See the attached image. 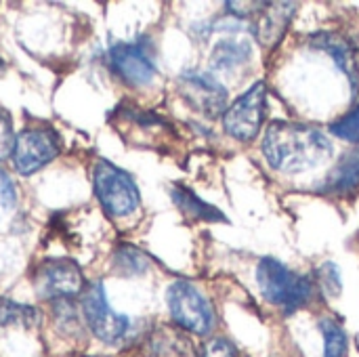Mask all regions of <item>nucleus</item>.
<instances>
[{"instance_id":"nucleus-24","label":"nucleus","mask_w":359,"mask_h":357,"mask_svg":"<svg viewBox=\"0 0 359 357\" xmlns=\"http://www.w3.org/2000/svg\"><path fill=\"white\" fill-rule=\"evenodd\" d=\"M200 357H238V351L227 339H212L204 345Z\"/></svg>"},{"instance_id":"nucleus-13","label":"nucleus","mask_w":359,"mask_h":357,"mask_svg":"<svg viewBox=\"0 0 359 357\" xmlns=\"http://www.w3.org/2000/svg\"><path fill=\"white\" fill-rule=\"evenodd\" d=\"M313 46L326 50V53L334 59V63L339 65V69L347 76V80H349V84H351V90L355 93L359 82V67L358 61H355V55H353V50H351V46H349L341 36H337V34H326V32L313 36Z\"/></svg>"},{"instance_id":"nucleus-8","label":"nucleus","mask_w":359,"mask_h":357,"mask_svg":"<svg viewBox=\"0 0 359 357\" xmlns=\"http://www.w3.org/2000/svg\"><path fill=\"white\" fill-rule=\"evenodd\" d=\"M61 151V139L50 126H29L23 128L11 154L13 166L19 175H34L50 164Z\"/></svg>"},{"instance_id":"nucleus-11","label":"nucleus","mask_w":359,"mask_h":357,"mask_svg":"<svg viewBox=\"0 0 359 357\" xmlns=\"http://www.w3.org/2000/svg\"><path fill=\"white\" fill-rule=\"evenodd\" d=\"M297 4L292 2H261V8L257 13L255 21V36L263 46H273L282 40L286 34L292 17H294Z\"/></svg>"},{"instance_id":"nucleus-2","label":"nucleus","mask_w":359,"mask_h":357,"mask_svg":"<svg viewBox=\"0 0 359 357\" xmlns=\"http://www.w3.org/2000/svg\"><path fill=\"white\" fill-rule=\"evenodd\" d=\"M257 284L267 303L282 309L286 316L307 307L316 295V286L307 276H301L273 257H263L257 265Z\"/></svg>"},{"instance_id":"nucleus-10","label":"nucleus","mask_w":359,"mask_h":357,"mask_svg":"<svg viewBox=\"0 0 359 357\" xmlns=\"http://www.w3.org/2000/svg\"><path fill=\"white\" fill-rule=\"evenodd\" d=\"M181 88L187 103L206 118H217L225 112L227 88L210 74L187 69L181 74Z\"/></svg>"},{"instance_id":"nucleus-23","label":"nucleus","mask_w":359,"mask_h":357,"mask_svg":"<svg viewBox=\"0 0 359 357\" xmlns=\"http://www.w3.org/2000/svg\"><path fill=\"white\" fill-rule=\"evenodd\" d=\"M17 206V187L11 177L0 168V219Z\"/></svg>"},{"instance_id":"nucleus-15","label":"nucleus","mask_w":359,"mask_h":357,"mask_svg":"<svg viewBox=\"0 0 359 357\" xmlns=\"http://www.w3.org/2000/svg\"><path fill=\"white\" fill-rule=\"evenodd\" d=\"M252 59V44L246 38H225L212 48V65L217 69L229 72Z\"/></svg>"},{"instance_id":"nucleus-9","label":"nucleus","mask_w":359,"mask_h":357,"mask_svg":"<svg viewBox=\"0 0 359 357\" xmlns=\"http://www.w3.org/2000/svg\"><path fill=\"white\" fill-rule=\"evenodd\" d=\"M32 284L40 299H48L53 303L78 297L84 288V274L72 259H46L36 265Z\"/></svg>"},{"instance_id":"nucleus-22","label":"nucleus","mask_w":359,"mask_h":357,"mask_svg":"<svg viewBox=\"0 0 359 357\" xmlns=\"http://www.w3.org/2000/svg\"><path fill=\"white\" fill-rule=\"evenodd\" d=\"M15 139H17V135H15L11 116L4 109H0V162L6 160L13 154Z\"/></svg>"},{"instance_id":"nucleus-3","label":"nucleus","mask_w":359,"mask_h":357,"mask_svg":"<svg viewBox=\"0 0 359 357\" xmlns=\"http://www.w3.org/2000/svg\"><path fill=\"white\" fill-rule=\"evenodd\" d=\"M93 187L99 204L109 217L124 219L141 204V194L133 177L107 160H97L93 166Z\"/></svg>"},{"instance_id":"nucleus-12","label":"nucleus","mask_w":359,"mask_h":357,"mask_svg":"<svg viewBox=\"0 0 359 357\" xmlns=\"http://www.w3.org/2000/svg\"><path fill=\"white\" fill-rule=\"evenodd\" d=\"M359 187V147L345 154L339 164L330 170V175L322 181L318 187V194L343 198L347 194H353Z\"/></svg>"},{"instance_id":"nucleus-17","label":"nucleus","mask_w":359,"mask_h":357,"mask_svg":"<svg viewBox=\"0 0 359 357\" xmlns=\"http://www.w3.org/2000/svg\"><path fill=\"white\" fill-rule=\"evenodd\" d=\"M149 269V259L143 250H139L133 244H122L114 252V271L124 278H137L143 276Z\"/></svg>"},{"instance_id":"nucleus-5","label":"nucleus","mask_w":359,"mask_h":357,"mask_svg":"<svg viewBox=\"0 0 359 357\" xmlns=\"http://www.w3.org/2000/svg\"><path fill=\"white\" fill-rule=\"evenodd\" d=\"M105 63L128 86H147L158 74L154 46L147 36L114 42L105 53Z\"/></svg>"},{"instance_id":"nucleus-6","label":"nucleus","mask_w":359,"mask_h":357,"mask_svg":"<svg viewBox=\"0 0 359 357\" xmlns=\"http://www.w3.org/2000/svg\"><path fill=\"white\" fill-rule=\"evenodd\" d=\"M82 316H84V322H86L88 330L93 332V337L105 345L122 343L130 335V328H133V320L128 316L111 309L101 280H95L84 290Z\"/></svg>"},{"instance_id":"nucleus-7","label":"nucleus","mask_w":359,"mask_h":357,"mask_svg":"<svg viewBox=\"0 0 359 357\" xmlns=\"http://www.w3.org/2000/svg\"><path fill=\"white\" fill-rule=\"evenodd\" d=\"M267 116V86L263 80L244 90L223 114V128L236 141H255Z\"/></svg>"},{"instance_id":"nucleus-21","label":"nucleus","mask_w":359,"mask_h":357,"mask_svg":"<svg viewBox=\"0 0 359 357\" xmlns=\"http://www.w3.org/2000/svg\"><path fill=\"white\" fill-rule=\"evenodd\" d=\"M318 282L322 286L324 292H328L332 299H337L343 290V280H341V269L334 265V263H324L320 269H318Z\"/></svg>"},{"instance_id":"nucleus-14","label":"nucleus","mask_w":359,"mask_h":357,"mask_svg":"<svg viewBox=\"0 0 359 357\" xmlns=\"http://www.w3.org/2000/svg\"><path fill=\"white\" fill-rule=\"evenodd\" d=\"M170 198L172 202L177 204V208L191 217V219H198V221H204V223H227V217L212 204L204 202L196 191H191L189 187H183V185H172L170 187Z\"/></svg>"},{"instance_id":"nucleus-19","label":"nucleus","mask_w":359,"mask_h":357,"mask_svg":"<svg viewBox=\"0 0 359 357\" xmlns=\"http://www.w3.org/2000/svg\"><path fill=\"white\" fill-rule=\"evenodd\" d=\"M53 320L57 330L65 332L67 337H74L80 332L82 328V320L78 314V307L74 303V299H59L53 301Z\"/></svg>"},{"instance_id":"nucleus-20","label":"nucleus","mask_w":359,"mask_h":357,"mask_svg":"<svg viewBox=\"0 0 359 357\" xmlns=\"http://www.w3.org/2000/svg\"><path fill=\"white\" fill-rule=\"evenodd\" d=\"M330 133L347 143H358L359 145V103L343 118L330 124Z\"/></svg>"},{"instance_id":"nucleus-4","label":"nucleus","mask_w":359,"mask_h":357,"mask_svg":"<svg viewBox=\"0 0 359 357\" xmlns=\"http://www.w3.org/2000/svg\"><path fill=\"white\" fill-rule=\"evenodd\" d=\"M166 305L172 322L191 332L206 337L217 324V314L212 303L187 280H177L166 290Z\"/></svg>"},{"instance_id":"nucleus-1","label":"nucleus","mask_w":359,"mask_h":357,"mask_svg":"<svg viewBox=\"0 0 359 357\" xmlns=\"http://www.w3.org/2000/svg\"><path fill=\"white\" fill-rule=\"evenodd\" d=\"M263 156L278 173L299 175L328 162L334 154L332 141L316 126L276 120L263 137Z\"/></svg>"},{"instance_id":"nucleus-25","label":"nucleus","mask_w":359,"mask_h":357,"mask_svg":"<svg viewBox=\"0 0 359 357\" xmlns=\"http://www.w3.org/2000/svg\"><path fill=\"white\" fill-rule=\"evenodd\" d=\"M2 69H4V61L0 59V72H2Z\"/></svg>"},{"instance_id":"nucleus-18","label":"nucleus","mask_w":359,"mask_h":357,"mask_svg":"<svg viewBox=\"0 0 359 357\" xmlns=\"http://www.w3.org/2000/svg\"><path fill=\"white\" fill-rule=\"evenodd\" d=\"M320 332L324 337V357H345L347 356V332L345 328L332 320V318H322L320 320Z\"/></svg>"},{"instance_id":"nucleus-16","label":"nucleus","mask_w":359,"mask_h":357,"mask_svg":"<svg viewBox=\"0 0 359 357\" xmlns=\"http://www.w3.org/2000/svg\"><path fill=\"white\" fill-rule=\"evenodd\" d=\"M38 324H40V311L36 307L0 297V330L2 328H34Z\"/></svg>"}]
</instances>
